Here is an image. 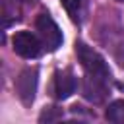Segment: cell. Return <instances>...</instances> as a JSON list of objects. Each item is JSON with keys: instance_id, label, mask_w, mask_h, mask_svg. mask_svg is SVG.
Masks as SVG:
<instances>
[{"instance_id": "1", "label": "cell", "mask_w": 124, "mask_h": 124, "mask_svg": "<svg viewBox=\"0 0 124 124\" xmlns=\"http://www.w3.org/2000/svg\"><path fill=\"white\" fill-rule=\"evenodd\" d=\"M76 54L85 70L83 78V97L91 103H103L108 95V83H110V72L107 62L99 52H95L85 43H76Z\"/></svg>"}, {"instance_id": "2", "label": "cell", "mask_w": 124, "mask_h": 124, "mask_svg": "<svg viewBox=\"0 0 124 124\" xmlns=\"http://www.w3.org/2000/svg\"><path fill=\"white\" fill-rule=\"evenodd\" d=\"M35 27L39 31V37H41L43 45L48 50H56L62 45V33H60L58 25L54 23V19L48 14H39V17L35 21Z\"/></svg>"}, {"instance_id": "3", "label": "cell", "mask_w": 124, "mask_h": 124, "mask_svg": "<svg viewBox=\"0 0 124 124\" xmlns=\"http://www.w3.org/2000/svg\"><path fill=\"white\" fill-rule=\"evenodd\" d=\"M12 45H14V50L23 58H37L45 46L43 41L31 31H17L12 39Z\"/></svg>"}, {"instance_id": "4", "label": "cell", "mask_w": 124, "mask_h": 124, "mask_svg": "<svg viewBox=\"0 0 124 124\" xmlns=\"http://www.w3.org/2000/svg\"><path fill=\"white\" fill-rule=\"evenodd\" d=\"M16 89H17V95L19 99L25 103V105H31L33 99H35V91H37V70L33 68H27L19 74L17 81H16Z\"/></svg>"}, {"instance_id": "5", "label": "cell", "mask_w": 124, "mask_h": 124, "mask_svg": "<svg viewBox=\"0 0 124 124\" xmlns=\"http://www.w3.org/2000/svg\"><path fill=\"white\" fill-rule=\"evenodd\" d=\"M78 87V79L74 78V74L70 70H58L54 74V81H52V93L56 99H68Z\"/></svg>"}, {"instance_id": "6", "label": "cell", "mask_w": 124, "mask_h": 124, "mask_svg": "<svg viewBox=\"0 0 124 124\" xmlns=\"http://www.w3.org/2000/svg\"><path fill=\"white\" fill-rule=\"evenodd\" d=\"M105 116L108 122H114V124H124V99L120 101H114L107 107L105 110Z\"/></svg>"}, {"instance_id": "7", "label": "cell", "mask_w": 124, "mask_h": 124, "mask_svg": "<svg viewBox=\"0 0 124 124\" xmlns=\"http://www.w3.org/2000/svg\"><path fill=\"white\" fill-rule=\"evenodd\" d=\"M62 6L66 8V12L70 14V17L74 21H79V14H81V0H62Z\"/></svg>"}, {"instance_id": "8", "label": "cell", "mask_w": 124, "mask_h": 124, "mask_svg": "<svg viewBox=\"0 0 124 124\" xmlns=\"http://www.w3.org/2000/svg\"><path fill=\"white\" fill-rule=\"evenodd\" d=\"M52 108H54V107H52ZM60 116H62V112H60V110H52V112H46V110H45V112L41 114V122H45V120H46V122H50V120L60 118Z\"/></svg>"}, {"instance_id": "9", "label": "cell", "mask_w": 124, "mask_h": 124, "mask_svg": "<svg viewBox=\"0 0 124 124\" xmlns=\"http://www.w3.org/2000/svg\"><path fill=\"white\" fill-rule=\"evenodd\" d=\"M16 2V0H14ZM17 2H33V0H17Z\"/></svg>"}, {"instance_id": "10", "label": "cell", "mask_w": 124, "mask_h": 124, "mask_svg": "<svg viewBox=\"0 0 124 124\" xmlns=\"http://www.w3.org/2000/svg\"><path fill=\"white\" fill-rule=\"evenodd\" d=\"M118 2H124V0H118Z\"/></svg>"}]
</instances>
